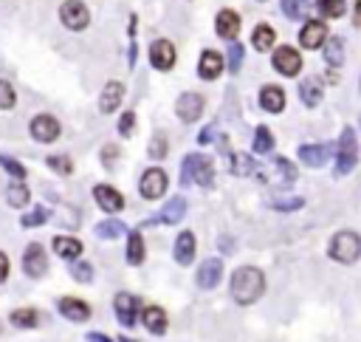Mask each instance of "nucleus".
I'll list each match as a JSON object with an SVG mask.
<instances>
[{
  "mask_svg": "<svg viewBox=\"0 0 361 342\" xmlns=\"http://www.w3.org/2000/svg\"><path fill=\"white\" fill-rule=\"evenodd\" d=\"M6 201L12 204V207H17V210H23L29 204V190L23 187V184H12L9 190H6Z\"/></svg>",
  "mask_w": 361,
  "mask_h": 342,
  "instance_id": "nucleus-35",
  "label": "nucleus"
},
{
  "mask_svg": "<svg viewBox=\"0 0 361 342\" xmlns=\"http://www.w3.org/2000/svg\"><path fill=\"white\" fill-rule=\"evenodd\" d=\"M325 62L339 68L345 62V40L342 37H327L325 40Z\"/></svg>",
  "mask_w": 361,
  "mask_h": 342,
  "instance_id": "nucleus-28",
  "label": "nucleus"
},
{
  "mask_svg": "<svg viewBox=\"0 0 361 342\" xmlns=\"http://www.w3.org/2000/svg\"><path fill=\"white\" fill-rule=\"evenodd\" d=\"M308 9H310L308 0H282V14L291 20H302L308 14Z\"/></svg>",
  "mask_w": 361,
  "mask_h": 342,
  "instance_id": "nucleus-33",
  "label": "nucleus"
},
{
  "mask_svg": "<svg viewBox=\"0 0 361 342\" xmlns=\"http://www.w3.org/2000/svg\"><path fill=\"white\" fill-rule=\"evenodd\" d=\"M12 323L17 328H34L37 326V311L34 308H14L12 311Z\"/></svg>",
  "mask_w": 361,
  "mask_h": 342,
  "instance_id": "nucleus-34",
  "label": "nucleus"
},
{
  "mask_svg": "<svg viewBox=\"0 0 361 342\" xmlns=\"http://www.w3.org/2000/svg\"><path fill=\"white\" fill-rule=\"evenodd\" d=\"M96 232H99V238H119V235L127 232V230H125L122 221H102L99 226H96Z\"/></svg>",
  "mask_w": 361,
  "mask_h": 342,
  "instance_id": "nucleus-37",
  "label": "nucleus"
},
{
  "mask_svg": "<svg viewBox=\"0 0 361 342\" xmlns=\"http://www.w3.org/2000/svg\"><path fill=\"white\" fill-rule=\"evenodd\" d=\"M48 221V210H34V212H29V215H23V226H40V223H45Z\"/></svg>",
  "mask_w": 361,
  "mask_h": 342,
  "instance_id": "nucleus-44",
  "label": "nucleus"
},
{
  "mask_svg": "<svg viewBox=\"0 0 361 342\" xmlns=\"http://www.w3.org/2000/svg\"><path fill=\"white\" fill-rule=\"evenodd\" d=\"M54 252H57L60 258H65V260H77V258L82 255V243H79L77 238L60 235V238H54Z\"/></svg>",
  "mask_w": 361,
  "mask_h": 342,
  "instance_id": "nucleus-27",
  "label": "nucleus"
},
{
  "mask_svg": "<svg viewBox=\"0 0 361 342\" xmlns=\"http://www.w3.org/2000/svg\"><path fill=\"white\" fill-rule=\"evenodd\" d=\"M274 68L282 77H297L302 71V54L291 45H282V49L274 51Z\"/></svg>",
  "mask_w": 361,
  "mask_h": 342,
  "instance_id": "nucleus-9",
  "label": "nucleus"
},
{
  "mask_svg": "<svg viewBox=\"0 0 361 342\" xmlns=\"http://www.w3.org/2000/svg\"><path fill=\"white\" fill-rule=\"evenodd\" d=\"M150 156H153V158H164V156H166V139H164V136H155V139H153Z\"/></svg>",
  "mask_w": 361,
  "mask_h": 342,
  "instance_id": "nucleus-45",
  "label": "nucleus"
},
{
  "mask_svg": "<svg viewBox=\"0 0 361 342\" xmlns=\"http://www.w3.org/2000/svg\"><path fill=\"white\" fill-rule=\"evenodd\" d=\"M271 170H274L271 181H274L277 187H291L294 181H297V167L288 162V158H277V162L271 164Z\"/></svg>",
  "mask_w": 361,
  "mask_h": 342,
  "instance_id": "nucleus-23",
  "label": "nucleus"
},
{
  "mask_svg": "<svg viewBox=\"0 0 361 342\" xmlns=\"http://www.w3.org/2000/svg\"><path fill=\"white\" fill-rule=\"evenodd\" d=\"M358 164V142H356V130L345 127L339 147H336V175H347Z\"/></svg>",
  "mask_w": 361,
  "mask_h": 342,
  "instance_id": "nucleus-4",
  "label": "nucleus"
},
{
  "mask_svg": "<svg viewBox=\"0 0 361 342\" xmlns=\"http://www.w3.org/2000/svg\"><path fill=\"white\" fill-rule=\"evenodd\" d=\"M274 40H277V34H274V29L269 26V23H260V26L254 29V34H251V45L257 51H271Z\"/></svg>",
  "mask_w": 361,
  "mask_h": 342,
  "instance_id": "nucleus-29",
  "label": "nucleus"
},
{
  "mask_svg": "<svg viewBox=\"0 0 361 342\" xmlns=\"http://www.w3.org/2000/svg\"><path fill=\"white\" fill-rule=\"evenodd\" d=\"M45 164L51 167L54 173H60V175H71V173H74V164H71V158H68V156H51Z\"/></svg>",
  "mask_w": 361,
  "mask_h": 342,
  "instance_id": "nucleus-39",
  "label": "nucleus"
},
{
  "mask_svg": "<svg viewBox=\"0 0 361 342\" xmlns=\"http://www.w3.org/2000/svg\"><path fill=\"white\" fill-rule=\"evenodd\" d=\"M119 153H122V150H119L116 145H108V147L102 150V162H105V167H113V162L119 158Z\"/></svg>",
  "mask_w": 361,
  "mask_h": 342,
  "instance_id": "nucleus-47",
  "label": "nucleus"
},
{
  "mask_svg": "<svg viewBox=\"0 0 361 342\" xmlns=\"http://www.w3.org/2000/svg\"><path fill=\"white\" fill-rule=\"evenodd\" d=\"M358 88H361V85H358Z\"/></svg>",
  "mask_w": 361,
  "mask_h": 342,
  "instance_id": "nucleus-52",
  "label": "nucleus"
},
{
  "mask_svg": "<svg viewBox=\"0 0 361 342\" xmlns=\"http://www.w3.org/2000/svg\"><path fill=\"white\" fill-rule=\"evenodd\" d=\"M221 278H223L221 258H209V260L201 263V269H198V286L201 289H214V286L221 283Z\"/></svg>",
  "mask_w": 361,
  "mask_h": 342,
  "instance_id": "nucleus-15",
  "label": "nucleus"
},
{
  "mask_svg": "<svg viewBox=\"0 0 361 342\" xmlns=\"http://www.w3.org/2000/svg\"><path fill=\"white\" fill-rule=\"evenodd\" d=\"M125 99V85L122 82H108L105 90H102V97H99V110L102 113H113L119 105H122Z\"/></svg>",
  "mask_w": 361,
  "mask_h": 342,
  "instance_id": "nucleus-22",
  "label": "nucleus"
},
{
  "mask_svg": "<svg viewBox=\"0 0 361 342\" xmlns=\"http://www.w3.org/2000/svg\"><path fill=\"white\" fill-rule=\"evenodd\" d=\"M302 204H305L302 198H285V201H277L274 207H277V210H282V212H291V210H299Z\"/></svg>",
  "mask_w": 361,
  "mask_h": 342,
  "instance_id": "nucleus-46",
  "label": "nucleus"
},
{
  "mask_svg": "<svg viewBox=\"0 0 361 342\" xmlns=\"http://www.w3.org/2000/svg\"><path fill=\"white\" fill-rule=\"evenodd\" d=\"M266 294V275L254 266H240L232 275V297L240 306H251Z\"/></svg>",
  "mask_w": 361,
  "mask_h": 342,
  "instance_id": "nucleus-1",
  "label": "nucleus"
},
{
  "mask_svg": "<svg viewBox=\"0 0 361 342\" xmlns=\"http://www.w3.org/2000/svg\"><path fill=\"white\" fill-rule=\"evenodd\" d=\"M271 147H274L271 130L269 127H257V133H254V150L257 153H271Z\"/></svg>",
  "mask_w": 361,
  "mask_h": 342,
  "instance_id": "nucleus-36",
  "label": "nucleus"
},
{
  "mask_svg": "<svg viewBox=\"0 0 361 342\" xmlns=\"http://www.w3.org/2000/svg\"><path fill=\"white\" fill-rule=\"evenodd\" d=\"M353 23L361 29V0H356V9H353Z\"/></svg>",
  "mask_w": 361,
  "mask_h": 342,
  "instance_id": "nucleus-50",
  "label": "nucleus"
},
{
  "mask_svg": "<svg viewBox=\"0 0 361 342\" xmlns=\"http://www.w3.org/2000/svg\"><path fill=\"white\" fill-rule=\"evenodd\" d=\"M175 260L181 266H189L195 260V235L192 232H181L178 241H175Z\"/></svg>",
  "mask_w": 361,
  "mask_h": 342,
  "instance_id": "nucleus-25",
  "label": "nucleus"
},
{
  "mask_svg": "<svg viewBox=\"0 0 361 342\" xmlns=\"http://www.w3.org/2000/svg\"><path fill=\"white\" fill-rule=\"evenodd\" d=\"M60 20H62L65 29L82 32L90 23V12H88V6L82 3V0H65V3L60 6Z\"/></svg>",
  "mask_w": 361,
  "mask_h": 342,
  "instance_id": "nucleus-5",
  "label": "nucleus"
},
{
  "mask_svg": "<svg viewBox=\"0 0 361 342\" xmlns=\"http://www.w3.org/2000/svg\"><path fill=\"white\" fill-rule=\"evenodd\" d=\"M325 40H327V26L322 20H308L299 32V42L305 49H322Z\"/></svg>",
  "mask_w": 361,
  "mask_h": 342,
  "instance_id": "nucleus-14",
  "label": "nucleus"
},
{
  "mask_svg": "<svg viewBox=\"0 0 361 342\" xmlns=\"http://www.w3.org/2000/svg\"><path fill=\"white\" fill-rule=\"evenodd\" d=\"M141 323L150 334H164L166 331V311L158 308V306H147L141 314Z\"/></svg>",
  "mask_w": 361,
  "mask_h": 342,
  "instance_id": "nucleus-24",
  "label": "nucleus"
},
{
  "mask_svg": "<svg viewBox=\"0 0 361 342\" xmlns=\"http://www.w3.org/2000/svg\"><path fill=\"white\" fill-rule=\"evenodd\" d=\"M74 278H77L79 283L93 280V266H90V263H85V260H77V263H74Z\"/></svg>",
  "mask_w": 361,
  "mask_h": 342,
  "instance_id": "nucleus-41",
  "label": "nucleus"
},
{
  "mask_svg": "<svg viewBox=\"0 0 361 342\" xmlns=\"http://www.w3.org/2000/svg\"><path fill=\"white\" fill-rule=\"evenodd\" d=\"M254 170H257V164H254V158L249 153H234L232 156V173L234 175H251Z\"/></svg>",
  "mask_w": 361,
  "mask_h": 342,
  "instance_id": "nucleus-31",
  "label": "nucleus"
},
{
  "mask_svg": "<svg viewBox=\"0 0 361 342\" xmlns=\"http://www.w3.org/2000/svg\"><path fill=\"white\" fill-rule=\"evenodd\" d=\"M327 255L336 260V263H356L361 258V238L358 232L353 230H342V232H336L333 241H330V249H327Z\"/></svg>",
  "mask_w": 361,
  "mask_h": 342,
  "instance_id": "nucleus-2",
  "label": "nucleus"
},
{
  "mask_svg": "<svg viewBox=\"0 0 361 342\" xmlns=\"http://www.w3.org/2000/svg\"><path fill=\"white\" fill-rule=\"evenodd\" d=\"M17 102V94H14V88L6 82V80H0V110H12Z\"/></svg>",
  "mask_w": 361,
  "mask_h": 342,
  "instance_id": "nucleus-38",
  "label": "nucleus"
},
{
  "mask_svg": "<svg viewBox=\"0 0 361 342\" xmlns=\"http://www.w3.org/2000/svg\"><path fill=\"white\" fill-rule=\"evenodd\" d=\"M330 147L327 145H302L299 147V162L308 167H322L327 158H330Z\"/></svg>",
  "mask_w": 361,
  "mask_h": 342,
  "instance_id": "nucleus-20",
  "label": "nucleus"
},
{
  "mask_svg": "<svg viewBox=\"0 0 361 342\" xmlns=\"http://www.w3.org/2000/svg\"><path fill=\"white\" fill-rule=\"evenodd\" d=\"M175 113L184 119V122H195L201 119V113H203V97L201 94H181L178 102H175Z\"/></svg>",
  "mask_w": 361,
  "mask_h": 342,
  "instance_id": "nucleus-13",
  "label": "nucleus"
},
{
  "mask_svg": "<svg viewBox=\"0 0 361 342\" xmlns=\"http://www.w3.org/2000/svg\"><path fill=\"white\" fill-rule=\"evenodd\" d=\"M93 198H96V204H99V210H105V212H110V215H116V212H122V210H125V198H122V193L113 190L110 184H96Z\"/></svg>",
  "mask_w": 361,
  "mask_h": 342,
  "instance_id": "nucleus-10",
  "label": "nucleus"
},
{
  "mask_svg": "<svg viewBox=\"0 0 361 342\" xmlns=\"http://www.w3.org/2000/svg\"><path fill=\"white\" fill-rule=\"evenodd\" d=\"M88 342H113V339H108L105 334H88Z\"/></svg>",
  "mask_w": 361,
  "mask_h": 342,
  "instance_id": "nucleus-51",
  "label": "nucleus"
},
{
  "mask_svg": "<svg viewBox=\"0 0 361 342\" xmlns=\"http://www.w3.org/2000/svg\"><path fill=\"white\" fill-rule=\"evenodd\" d=\"M189 181H195V184H201V187H212V181H214L212 158L198 156V153L186 156L184 167H181V184H189Z\"/></svg>",
  "mask_w": 361,
  "mask_h": 342,
  "instance_id": "nucleus-3",
  "label": "nucleus"
},
{
  "mask_svg": "<svg viewBox=\"0 0 361 342\" xmlns=\"http://www.w3.org/2000/svg\"><path fill=\"white\" fill-rule=\"evenodd\" d=\"M127 263L130 266L144 263V238L138 232H130V238H127Z\"/></svg>",
  "mask_w": 361,
  "mask_h": 342,
  "instance_id": "nucleus-30",
  "label": "nucleus"
},
{
  "mask_svg": "<svg viewBox=\"0 0 361 342\" xmlns=\"http://www.w3.org/2000/svg\"><path fill=\"white\" fill-rule=\"evenodd\" d=\"M133 130H136V113L127 110L125 117L119 119V133H122V136H133Z\"/></svg>",
  "mask_w": 361,
  "mask_h": 342,
  "instance_id": "nucleus-43",
  "label": "nucleus"
},
{
  "mask_svg": "<svg viewBox=\"0 0 361 342\" xmlns=\"http://www.w3.org/2000/svg\"><path fill=\"white\" fill-rule=\"evenodd\" d=\"M23 271H26L29 278H42L48 271V260H45V249L40 243H32L26 249V255H23Z\"/></svg>",
  "mask_w": 361,
  "mask_h": 342,
  "instance_id": "nucleus-12",
  "label": "nucleus"
},
{
  "mask_svg": "<svg viewBox=\"0 0 361 342\" xmlns=\"http://www.w3.org/2000/svg\"><path fill=\"white\" fill-rule=\"evenodd\" d=\"M316 9H319V14H325V17H330V20L347 14V3H345V0H319Z\"/></svg>",
  "mask_w": 361,
  "mask_h": 342,
  "instance_id": "nucleus-32",
  "label": "nucleus"
},
{
  "mask_svg": "<svg viewBox=\"0 0 361 342\" xmlns=\"http://www.w3.org/2000/svg\"><path fill=\"white\" fill-rule=\"evenodd\" d=\"M214 32H218V37H223V40H234L237 32H240V17H237V12H232V9L218 12V20H214Z\"/></svg>",
  "mask_w": 361,
  "mask_h": 342,
  "instance_id": "nucleus-19",
  "label": "nucleus"
},
{
  "mask_svg": "<svg viewBox=\"0 0 361 342\" xmlns=\"http://www.w3.org/2000/svg\"><path fill=\"white\" fill-rule=\"evenodd\" d=\"M150 62H153V68H158V71H170L175 65V45L170 40H155L150 45Z\"/></svg>",
  "mask_w": 361,
  "mask_h": 342,
  "instance_id": "nucleus-11",
  "label": "nucleus"
},
{
  "mask_svg": "<svg viewBox=\"0 0 361 342\" xmlns=\"http://www.w3.org/2000/svg\"><path fill=\"white\" fill-rule=\"evenodd\" d=\"M299 99H302V105H308V108H316L319 102H322V82L319 80H305L302 85H299Z\"/></svg>",
  "mask_w": 361,
  "mask_h": 342,
  "instance_id": "nucleus-26",
  "label": "nucleus"
},
{
  "mask_svg": "<svg viewBox=\"0 0 361 342\" xmlns=\"http://www.w3.org/2000/svg\"><path fill=\"white\" fill-rule=\"evenodd\" d=\"M32 136L34 142H42V145H51L60 139V122L51 117V113H40V117L32 119Z\"/></svg>",
  "mask_w": 361,
  "mask_h": 342,
  "instance_id": "nucleus-7",
  "label": "nucleus"
},
{
  "mask_svg": "<svg viewBox=\"0 0 361 342\" xmlns=\"http://www.w3.org/2000/svg\"><path fill=\"white\" fill-rule=\"evenodd\" d=\"M240 62H243V45L234 42L229 49V71H240Z\"/></svg>",
  "mask_w": 361,
  "mask_h": 342,
  "instance_id": "nucleus-42",
  "label": "nucleus"
},
{
  "mask_svg": "<svg viewBox=\"0 0 361 342\" xmlns=\"http://www.w3.org/2000/svg\"><path fill=\"white\" fill-rule=\"evenodd\" d=\"M0 164H3V170H6V173H12L14 178H26V167H23L20 162H14V158L0 156Z\"/></svg>",
  "mask_w": 361,
  "mask_h": 342,
  "instance_id": "nucleus-40",
  "label": "nucleus"
},
{
  "mask_svg": "<svg viewBox=\"0 0 361 342\" xmlns=\"http://www.w3.org/2000/svg\"><path fill=\"white\" fill-rule=\"evenodd\" d=\"M223 65H226V60H223L218 51L206 49V51L201 54V62H198V74H201L203 80H218V77L223 74Z\"/></svg>",
  "mask_w": 361,
  "mask_h": 342,
  "instance_id": "nucleus-16",
  "label": "nucleus"
},
{
  "mask_svg": "<svg viewBox=\"0 0 361 342\" xmlns=\"http://www.w3.org/2000/svg\"><path fill=\"white\" fill-rule=\"evenodd\" d=\"M214 136V127H206V130H201V136H198V142L201 145H209V139Z\"/></svg>",
  "mask_w": 361,
  "mask_h": 342,
  "instance_id": "nucleus-49",
  "label": "nucleus"
},
{
  "mask_svg": "<svg viewBox=\"0 0 361 342\" xmlns=\"http://www.w3.org/2000/svg\"><path fill=\"white\" fill-rule=\"evenodd\" d=\"M260 108L269 110V113H279L285 110V90L277 85H266L260 90Z\"/></svg>",
  "mask_w": 361,
  "mask_h": 342,
  "instance_id": "nucleus-21",
  "label": "nucleus"
},
{
  "mask_svg": "<svg viewBox=\"0 0 361 342\" xmlns=\"http://www.w3.org/2000/svg\"><path fill=\"white\" fill-rule=\"evenodd\" d=\"M113 308H116L119 323H122L125 328H133L136 320H138V311H141V300L133 297V294H127V291H119L116 300H113Z\"/></svg>",
  "mask_w": 361,
  "mask_h": 342,
  "instance_id": "nucleus-6",
  "label": "nucleus"
},
{
  "mask_svg": "<svg viewBox=\"0 0 361 342\" xmlns=\"http://www.w3.org/2000/svg\"><path fill=\"white\" fill-rule=\"evenodd\" d=\"M138 190H141V195L147 198V201H155V198H161V195L166 193V173H164L161 167H150L147 173L141 175V181H138Z\"/></svg>",
  "mask_w": 361,
  "mask_h": 342,
  "instance_id": "nucleus-8",
  "label": "nucleus"
},
{
  "mask_svg": "<svg viewBox=\"0 0 361 342\" xmlns=\"http://www.w3.org/2000/svg\"><path fill=\"white\" fill-rule=\"evenodd\" d=\"M60 314L68 317L71 323H85L88 317H90V306L79 297H62L60 300Z\"/></svg>",
  "mask_w": 361,
  "mask_h": 342,
  "instance_id": "nucleus-17",
  "label": "nucleus"
},
{
  "mask_svg": "<svg viewBox=\"0 0 361 342\" xmlns=\"http://www.w3.org/2000/svg\"><path fill=\"white\" fill-rule=\"evenodd\" d=\"M184 212H186V201H184L181 195H175V198L166 201V207H164L155 218H150L147 223H178V221L184 218Z\"/></svg>",
  "mask_w": 361,
  "mask_h": 342,
  "instance_id": "nucleus-18",
  "label": "nucleus"
},
{
  "mask_svg": "<svg viewBox=\"0 0 361 342\" xmlns=\"http://www.w3.org/2000/svg\"><path fill=\"white\" fill-rule=\"evenodd\" d=\"M9 269H12V263H9L6 252H0V283H6V278H9Z\"/></svg>",
  "mask_w": 361,
  "mask_h": 342,
  "instance_id": "nucleus-48",
  "label": "nucleus"
}]
</instances>
